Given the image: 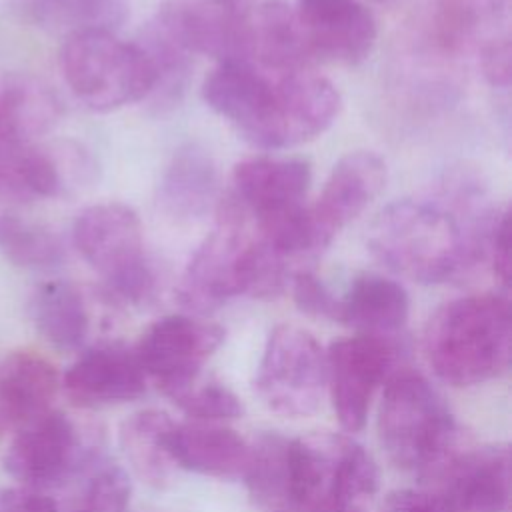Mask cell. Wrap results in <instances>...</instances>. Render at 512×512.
I'll use <instances>...</instances> for the list:
<instances>
[{
    "mask_svg": "<svg viewBox=\"0 0 512 512\" xmlns=\"http://www.w3.org/2000/svg\"><path fill=\"white\" fill-rule=\"evenodd\" d=\"M500 216L468 178L448 184L438 198L398 200L368 230L370 254L398 276L420 284L458 280L488 260Z\"/></svg>",
    "mask_w": 512,
    "mask_h": 512,
    "instance_id": "1",
    "label": "cell"
},
{
    "mask_svg": "<svg viewBox=\"0 0 512 512\" xmlns=\"http://www.w3.org/2000/svg\"><path fill=\"white\" fill-rule=\"evenodd\" d=\"M424 352L434 374L454 388L502 376L512 354L508 298L472 294L446 302L426 324Z\"/></svg>",
    "mask_w": 512,
    "mask_h": 512,
    "instance_id": "2",
    "label": "cell"
},
{
    "mask_svg": "<svg viewBox=\"0 0 512 512\" xmlns=\"http://www.w3.org/2000/svg\"><path fill=\"white\" fill-rule=\"evenodd\" d=\"M376 424L386 456L402 470L436 476L456 454L454 416L442 394L416 370L396 368L388 376Z\"/></svg>",
    "mask_w": 512,
    "mask_h": 512,
    "instance_id": "3",
    "label": "cell"
},
{
    "mask_svg": "<svg viewBox=\"0 0 512 512\" xmlns=\"http://www.w3.org/2000/svg\"><path fill=\"white\" fill-rule=\"evenodd\" d=\"M376 492V462L354 438L340 432L292 438L288 504L282 510L366 512Z\"/></svg>",
    "mask_w": 512,
    "mask_h": 512,
    "instance_id": "4",
    "label": "cell"
},
{
    "mask_svg": "<svg viewBox=\"0 0 512 512\" xmlns=\"http://www.w3.org/2000/svg\"><path fill=\"white\" fill-rule=\"evenodd\" d=\"M60 68L72 94L96 112L138 102L158 86V70L146 48L104 28L70 32L60 50Z\"/></svg>",
    "mask_w": 512,
    "mask_h": 512,
    "instance_id": "5",
    "label": "cell"
},
{
    "mask_svg": "<svg viewBox=\"0 0 512 512\" xmlns=\"http://www.w3.org/2000/svg\"><path fill=\"white\" fill-rule=\"evenodd\" d=\"M74 246L102 276L110 292L130 304L152 298L156 278L144 256L138 214L120 202L94 204L74 222Z\"/></svg>",
    "mask_w": 512,
    "mask_h": 512,
    "instance_id": "6",
    "label": "cell"
},
{
    "mask_svg": "<svg viewBox=\"0 0 512 512\" xmlns=\"http://www.w3.org/2000/svg\"><path fill=\"white\" fill-rule=\"evenodd\" d=\"M248 220L234 198L226 196L220 202L216 226L194 252L176 290L186 310L206 314L248 292L250 256L256 242Z\"/></svg>",
    "mask_w": 512,
    "mask_h": 512,
    "instance_id": "7",
    "label": "cell"
},
{
    "mask_svg": "<svg viewBox=\"0 0 512 512\" xmlns=\"http://www.w3.org/2000/svg\"><path fill=\"white\" fill-rule=\"evenodd\" d=\"M254 390L276 414L300 418L312 414L326 390V352L304 328L276 326L264 346Z\"/></svg>",
    "mask_w": 512,
    "mask_h": 512,
    "instance_id": "8",
    "label": "cell"
},
{
    "mask_svg": "<svg viewBox=\"0 0 512 512\" xmlns=\"http://www.w3.org/2000/svg\"><path fill=\"white\" fill-rule=\"evenodd\" d=\"M58 118L60 102L44 82L28 74H0V202L30 200V148Z\"/></svg>",
    "mask_w": 512,
    "mask_h": 512,
    "instance_id": "9",
    "label": "cell"
},
{
    "mask_svg": "<svg viewBox=\"0 0 512 512\" xmlns=\"http://www.w3.org/2000/svg\"><path fill=\"white\" fill-rule=\"evenodd\" d=\"M260 0H166L152 24L186 54L250 62V18Z\"/></svg>",
    "mask_w": 512,
    "mask_h": 512,
    "instance_id": "10",
    "label": "cell"
},
{
    "mask_svg": "<svg viewBox=\"0 0 512 512\" xmlns=\"http://www.w3.org/2000/svg\"><path fill=\"white\" fill-rule=\"evenodd\" d=\"M398 348L390 336L356 334L326 350V388L338 422L348 432L364 428L372 398L396 370Z\"/></svg>",
    "mask_w": 512,
    "mask_h": 512,
    "instance_id": "11",
    "label": "cell"
},
{
    "mask_svg": "<svg viewBox=\"0 0 512 512\" xmlns=\"http://www.w3.org/2000/svg\"><path fill=\"white\" fill-rule=\"evenodd\" d=\"M222 342V326L186 314H172L144 330L134 354L144 374L170 398L200 378L202 366Z\"/></svg>",
    "mask_w": 512,
    "mask_h": 512,
    "instance_id": "12",
    "label": "cell"
},
{
    "mask_svg": "<svg viewBox=\"0 0 512 512\" xmlns=\"http://www.w3.org/2000/svg\"><path fill=\"white\" fill-rule=\"evenodd\" d=\"M80 466L78 432L66 414L52 408L16 428L4 454L6 472L34 490L62 484Z\"/></svg>",
    "mask_w": 512,
    "mask_h": 512,
    "instance_id": "13",
    "label": "cell"
},
{
    "mask_svg": "<svg viewBox=\"0 0 512 512\" xmlns=\"http://www.w3.org/2000/svg\"><path fill=\"white\" fill-rule=\"evenodd\" d=\"M340 112V94L324 76L304 70L276 78L274 112L256 146L288 148L322 134Z\"/></svg>",
    "mask_w": 512,
    "mask_h": 512,
    "instance_id": "14",
    "label": "cell"
},
{
    "mask_svg": "<svg viewBox=\"0 0 512 512\" xmlns=\"http://www.w3.org/2000/svg\"><path fill=\"white\" fill-rule=\"evenodd\" d=\"M296 16L312 60L358 64L376 42V20L360 0H298Z\"/></svg>",
    "mask_w": 512,
    "mask_h": 512,
    "instance_id": "15",
    "label": "cell"
},
{
    "mask_svg": "<svg viewBox=\"0 0 512 512\" xmlns=\"http://www.w3.org/2000/svg\"><path fill=\"white\" fill-rule=\"evenodd\" d=\"M386 184V164L374 152L342 156L316 200L308 206L320 242L328 248L334 236L356 220Z\"/></svg>",
    "mask_w": 512,
    "mask_h": 512,
    "instance_id": "16",
    "label": "cell"
},
{
    "mask_svg": "<svg viewBox=\"0 0 512 512\" xmlns=\"http://www.w3.org/2000/svg\"><path fill=\"white\" fill-rule=\"evenodd\" d=\"M454 512H510V450L492 444L452 454L436 474Z\"/></svg>",
    "mask_w": 512,
    "mask_h": 512,
    "instance_id": "17",
    "label": "cell"
},
{
    "mask_svg": "<svg viewBox=\"0 0 512 512\" xmlns=\"http://www.w3.org/2000/svg\"><path fill=\"white\" fill-rule=\"evenodd\" d=\"M64 390L76 406H112L140 398L146 392V374L134 348L102 344L86 350L68 368Z\"/></svg>",
    "mask_w": 512,
    "mask_h": 512,
    "instance_id": "18",
    "label": "cell"
},
{
    "mask_svg": "<svg viewBox=\"0 0 512 512\" xmlns=\"http://www.w3.org/2000/svg\"><path fill=\"white\" fill-rule=\"evenodd\" d=\"M202 98L254 144L274 110L276 80L248 60H226L204 78Z\"/></svg>",
    "mask_w": 512,
    "mask_h": 512,
    "instance_id": "19",
    "label": "cell"
},
{
    "mask_svg": "<svg viewBox=\"0 0 512 512\" xmlns=\"http://www.w3.org/2000/svg\"><path fill=\"white\" fill-rule=\"evenodd\" d=\"M308 186L310 164L306 160L256 156L234 166L228 196L258 222L302 206Z\"/></svg>",
    "mask_w": 512,
    "mask_h": 512,
    "instance_id": "20",
    "label": "cell"
},
{
    "mask_svg": "<svg viewBox=\"0 0 512 512\" xmlns=\"http://www.w3.org/2000/svg\"><path fill=\"white\" fill-rule=\"evenodd\" d=\"M168 452L174 466L222 480L242 478L250 444L232 428L216 422L172 424L168 432Z\"/></svg>",
    "mask_w": 512,
    "mask_h": 512,
    "instance_id": "21",
    "label": "cell"
},
{
    "mask_svg": "<svg viewBox=\"0 0 512 512\" xmlns=\"http://www.w3.org/2000/svg\"><path fill=\"white\" fill-rule=\"evenodd\" d=\"M510 0H434L428 18V40L434 52L454 58L504 36Z\"/></svg>",
    "mask_w": 512,
    "mask_h": 512,
    "instance_id": "22",
    "label": "cell"
},
{
    "mask_svg": "<svg viewBox=\"0 0 512 512\" xmlns=\"http://www.w3.org/2000/svg\"><path fill=\"white\" fill-rule=\"evenodd\" d=\"M58 384L54 364L42 354L10 352L0 362V420L12 430L48 412Z\"/></svg>",
    "mask_w": 512,
    "mask_h": 512,
    "instance_id": "23",
    "label": "cell"
},
{
    "mask_svg": "<svg viewBox=\"0 0 512 512\" xmlns=\"http://www.w3.org/2000/svg\"><path fill=\"white\" fill-rule=\"evenodd\" d=\"M408 312L410 298L400 282L366 272L356 276L346 294L338 298L336 322L358 334L390 336L406 324Z\"/></svg>",
    "mask_w": 512,
    "mask_h": 512,
    "instance_id": "24",
    "label": "cell"
},
{
    "mask_svg": "<svg viewBox=\"0 0 512 512\" xmlns=\"http://www.w3.org/2000/svg\"><path fill=\"white\" fill-rule=\"evenodd\" d=\"M276 74L304 70L312 62L296 10L282 0H260L250 18V60Z\"/></svg>",
    "mask_w": 512,
    "mask_h": 512,
    "instance_id": "25",
    "label": "cell"
},
{
    "mask_svg": "<svg viewBox=\"0 0 512 512\" xmlns=\"http://www.w3.org/2000/svg\"><path fill=\"white\" fill-rule=\"evenodd\" d=\"M218 174L210 152L196 144L180 146L160 180V204L176 220L202 216L216 196Z\"/></svg>",
    "mask_w": 512,
    "mask_h": 512,
    "instance_id": "26",
    "label": "cell"
},
{
    "mask_svg": "<svg viewBox=\"0 0 512 512\" xmlns=\"http://www.w3.org/2000/svg\"><path fill=\"white\" fill-rule=\"evenodd\" d=\"M38 332L58 350H76L88 334L90 318L82 292L66 280H50L36 288L30 304Z\"/></svg>",
    "mask_w": 512,
    "mask_h": 512,
    "instance_id": "27",
    "label": "cell"
},
{
    "mask_svg": "<svg viewBox=\"0 0 512 512\" xmlns=\"http://www.w3.org/2000/svg\"><path fill=\"white\" fill-rule=\"evenodd\" d=\"M174 420L160 410L148 408L130 414L120 426V446L132 470L150 486H164L174 462L168 452V432Z\"/></svg>",
    "mask_w": 512,
    "mask_h": 512,
    "instance_id": "28",
    "label": "cell"
},
{
    "mask_svg": "<svg viewBox=\"0 0 512 512\" xmlns=\"http://www.w3.org/2000/svg\"><path fill=\"white\" fill-rule=\"evenodd\" d=\"M290 444L278 432H262L250 444L244 482L252 502L262 512H278L288 504Z\"/></svg>",
    "mask_w": 512,
    "mask_h": 512,
    "instance_id": "29",
    "label": "cell"
},
{
    "mask_svg": "<svg viewBox=\"0 0 512 512\" xmlns=\"http://www.w3.org/2000/svg\"><path fill=\"white\" fill-rule=\"evenodd\" d=\"M26 12L38 22L58 28L112 30L126 16L124 0H22Z\"/></svg>",
    "mask_w": 512,
    "mask_h": 512,
    "instance_id": "30",
    "label": "cell"
},
{
    "mask_svg": "<svg viewBox=\"0 0 512 512\" xmlns=\"http://www.w3.org/2000/svg\"><path fill=\"white\" fill-rule=\"evenodd\" d=\"M0 254L16 266L48 268L62 260L58 236L42 224L18 216H0Z\"/></svg>",
    "mask_w": 512,
    "mask_h": 512,
    "instance_id": "31",
    "label": "cell"
},
{
    "mask_svg": "<svg viewBox=\"0 0 512 512\" xmlns=\"http://www.w3.org/2000/svg\"><path fill=\"white\" fill-rule=\"evenodd\" d=\"M130 490V478L120 464L96 458L88 464L74 512H128Z\"/></svg>",
    "mask_w": 512,
    "mask_h": 512,
    "instance_id": "32",
    "label": "cell"
},
{
    "mask_svg": "<svg viewBox=\"0 0 512 512\" xmlns=\"http://www.w3.org/2000/svg\"><path fill=\"white\" fill-rule=\"evenodd\" d=\"M170 400L186 412L190 418L200 422H220L242 416L244 406L238 396L216 380H194L180 392L172 394Z\"/></svg>",
    "mask_w": 512,
    "mask_h": 512,
    "instance_id": "33",
    "label": "cell"
},
{
    "mask_svg": "<svg viewBox=\"0 0 512 512\" xmlns=\"http://www.w3.org/2000/svg\"><path fill=\"white\" fill-rule=\"evenodd\" d=\"M292 294L296 306L306 312L308 316L316 318H328L336 322L338 316V296H334L328 286L318 280L310 270L300 268L294 272L292 280Z\"/></svg>",
    "mask_w": 512,
    "mask_h": 512,
    "instance_id": "34",
    "label": "cell"
},
{
    "mask_svg": "<svg viewBox=\"0 0 512 512\" xmlns=\"http://www.w3.org/2000/svg\"><path fill=\"white\" fill-rule=\"evenodd\" d=\"M480 58V68L484 78L498 88H506L510 84V36H498L484 44L478 50Z\"/></svg>",
    "mask_w": 512,
    "mask_h": 512,
    "instance_id": "35",
    "label": "cell"
},
{
    "mask_svg": "<svg viewBox=\"0 0 512 512\" xmlns=\"http://www.w3.org/2000/svg\"><path fill=\"white\" fill-rule=\"evenodd\" d=\"M380 512H454V508L440 494L402 488L384 498Z\"/></svg>",
    "mask_w": 512,
    "mask_h": 512,
    "instance_id": "36",
    "label": "cell"
},
{
    "mask_svg": "<svg viewBox=\"0 0 512 512\" xmlns=\"http://www.w3.org/2000/svg\"><path fill=\"white\" fill-rule=\"evenodd\" d=\"M0 512H58V506L42 490L4 486L0 488Z\"/></svg>",
    "mask_w": 512,
    "mask_h": 512,
    "instance_id": "37",
    "label": "cell"
},
{
    "mask_svg": "<svg viewBox=\"0 0 512 512\" xmlns=\"http://www.w3.org/2000/svg\"><path fill=\"white\" fill-rule=\"evenodd\" d=\"M488 258L492 262L494 276L508 286L510 282V232H508V214L500 212L496 218L490 246H488Z\"/></svg>",
    "mask_w": 512,
    "mask_h": 512,
    "instance_id": "38",
    "label": "cell"
},
{
    "mask_svg": "<svg viewBox=\"0 0 512 512\" xmlns=\"http://www.w3.org/2000/svg\"><path fill=\"white\" fill-rule=\"evenodd\" d=\"M280 512H304V510H296V508H288V510H280Z\"/></svg>",
    "mask_w": 512,
    "mask_h": 512,
    "instance_id": "39",
    "label": "cell"
}]
</instances>
